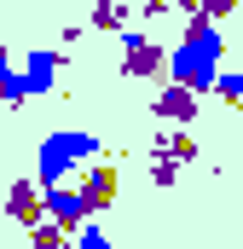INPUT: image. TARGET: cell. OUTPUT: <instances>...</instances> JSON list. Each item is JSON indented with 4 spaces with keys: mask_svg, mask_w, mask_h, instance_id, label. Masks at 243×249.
Returning a JSON list of instances; mask_svg holds the SVG:
<instances>
[{
    "mask_svg": "<svg viewBox=\"0 0 243 249\" xmlns=\"http://www.w3.org/2000/svg\"><path fill=\"white\" fill-rule=\"evenodd\" d=\"M220 58H226V35L214 18H191L185 35L168 47V75L197 87V93H214V75H220Z\"/></svg>",
    "mask_w": 243,
    "mask_h": 249,
    "instance_id": "6da1fadb",
    "label": "cell"
},
{
    "mask_svg": "<svg viewBox=\"0 0 243 249\" xmlns=\"http://www.w3.org/2000/svg\"><path fill=\"white\" fill-rule=\"evenodd\" d=\"M104 157V139L87 133V127H52L41 145H35V180L41 186H58V180H75L81 162Z\"/></svg>",
    "mask_w": 243,
    "mask_h": 249,
    "instance_id": "7a4b0ae2",
    "label": "cell"
},
{
    "mask_svg": "<svg viewBox=\"0 0 243 249\" xmlns=\"http://www.w3.org/2000/svg\"><path fill=\"white\" fill-rule=\"evenodd\" d=\"M122 75H133V81L168 75V47L151 41V35H139V29H122Z\"/></svg>",
    "mask_w": 243,
    "mask_h": 249,
    "instance_id": "3957f363",
    "label": "cell"
},
{
    "mask_svg": "<svg viewBox=\"0 0 243 249\" xmlns=\"http://www.w3.org/2000/svg\"><path fill=\"white\" fill-rule=\"evenodd\" d=\"M197 105H203V93L197 87H185L174 75H162V87H156V99H151V116L168 127H191L197 122Z\"/></svg>",
    "mask_w": 243,
    "mask_h": 249,
    "instance_id": "277c9868",
    "label": "cell"
},
{
    "mask_svg": "<svg viewBox=\"0 0 243 249\" xmlns=\"http://www.w3.org/2000/svg\"><path fill=\"white\" fill-rule=\"evenodd\" d=\"M75 186H81V197H87V209H93V214H104V209H116L122 174H116V162L93 157V162H81V168H75Z\"/></svg>",
    "mask_w": 243,
    "mask_h": 249,
    "instance_id": "5b68a950",
    "label": "cell"
},
{
    "mask_svg": "<svg viewBox=\"0 0 243 249\" xmlns=\"http://www.w3.org/2000/svg\"><path fill=\"white\" fill-rule=\"evenodd\" d=\"M58 70H64V53H58V47H29V58L17 64V75H23V99L52 93V87H58Z\"/></svg>",
    "mask_w": 243,
    "mask_h": 249,
    "instance_id": "8992f818",
    "label": "cell"
},
{
    "mask_svg": "<svg viewBox=\"0 0 243 249\" xmlns=\"http://www.w3.org/2000/svg\"><path fill=\"white\" fill-rule=\"evenodd\" d=\"M6 214L29 232V226L47 214V186H41V180H12V191H6Z\"/></svg>",
    "mask_w": 243,
    "mask_h": 249,
    "instance_id": "52a82bcc",
    "label": "cell"
},
{
    "mask_svg": "<svg viewBox=\"0 0 243 249\" xmlns=\"http://www.w3.org/2000/svg\"><path fill=\"white\" fill-rule=\"evenodd\" d=\"M47 214H52V220H64V226L75 232L93 209H87V197H81V186H75V180H58V186H47Z\"/></svg>",
    "mask_w": 243,
    "mask_h": 249,
    "instance_id": "ba28073f",
    "label": "cell"
},
{
    "mask_svg": "<svg viewBox=\"0 0 243 249\" xmlns=\"http://www.w3.org/2000/svg\"><path fill=\"white\" fill-rule=\"evenodd\" d=\"M127 18H133V6H127V0H93V18H87V29L122 35V29H127Z\"/></svg>",
    "mask_w": 243,
    "mask_h": 249,
    "instance_id": "9c48e42d",
    "label": "cell"
},
{
    "mask_svg": "<svg viewBox=\"0 0 243 249\" xmlns=\"http://www.w3.org/2000/svg\"><path fill=\"white\" fill-rule=\"evenodd\" d=\"M0 105H23V75H17L6 47H0Z\"/></svg>",
    "mask_w": 243,
    "mask_h": 249,
    "instance_id": "30bf717a",
    "label": "cell"
},
{
    "mask_svg": "<svg viewBox=\"0 0 243 249\" xmlns=\"http://www.w3.org/2000/svg\"><path fill=\"white\" fill-rule=\"evenodd\" d=\"M214 99L220 105H243V70H220L214 75Z\"/></svg>",
    "mask_w": 243,
    "mask_h": 249,
    "instance_id": "8fae6325",
    "label": "cell"
},
{
    "mask_svg": "<svg viewBox=\"0 0 243 249\" xmlns=\"http://www.w3.org/2000/svg\"><path fill=\"white\" fill-rule=\"evenodd\" d=\"M162 127H168V122H162ZM168 157H174L180 168H185V162H197V139H191L185 127H168Z\"/></svg>",
    "mask_w": 243,
    "mask_h": 249,
    "instance_id": "7c38bea8",
    "label": "cell"
},
{
    "mask_svg": "<svg viewBox=\"0 0 243 249\" xmlns=\"http://www.w3.org/2000/svg\"><path fill=\"white\" fill-rule=\"evenodd\" d=\"M75 244H81V249H110V232H104V226H99V220L87 214V220L75 226Z\"/></svg>",
    "mask_w": 243,
    "mask_h": 249,
    "instance_id": "4fadbf2b",
    "label": "cell"
},
{
    "mask_svg": "<svg viewBox=\"0 0 243 249\" xmlns=\"http://www.w3.org/2000/svg\"><path fill=\"white\" fill-rule=\"evenodd\" d=\"M238 0H203V18H232Z\"/></svg>",
    "mask_w": 243,
    "mask_h": 249,
    "instance_id": "5bb4252c",
    "label": "cell"
},
{
    "mask_svg": "<svg viewBox=\"0 0 243 249\" xmlns=\"http://www.w3.org/2000/svg\"><path fill=\"white\" fill-rule=\"evenodd\" d=\"M168 6H174V0H139V18H162Z\"/></svg>",
    "mask_w": 243,
    "mask_h": 249,
    "instance_id": "9a60e30c",
    "label": "cell"
},
{
    "mask_svg": "<svg viewBox=\"0 0 243 249\" xmlns=\"http://www.w3.org/2000/svg\"><path fill=\"white\" fill-rule=\"evenodd\" d=\"M238 145H243V122H238Z\"/></svg>",
    "mask_w": 243,
    "mask_h": 249,
    "instance_id": "2e32d148",
    "label": "cell"
}]
</instances>
